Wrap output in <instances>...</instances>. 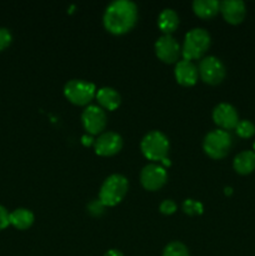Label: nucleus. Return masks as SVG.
I'll return each instance as SVG.
<instances>
[{
    "label": "nucleus",
    "instance_id": "nucleus-1",
    "mask_svg": "<svg viewBox=\"0 0 255 256\" xmlns=\"http://www.w3.org/2000/svg\"><path fill=\"white\" fill-rule=\"evenodd\" d=\"M138 22V6L130 0H116L106 6L102 16L104 26L110 34L129 32Z\"/></svg>",
    "mask_w": 255,
    "mask_h": 256
},
{
    "label": "nucleus",
    "instance_id": "nucleus-2",
    "mask_svg": "<svg viewBox=\"0 0 255 256\" xmlns=\"http://www.w3.org/2000/svg\"><path fill=\"white\" fill-rule=\"evenodd\" d=\"M129 190V182L122 174H112L102 182L99 192V202L104 206H115L122 202Z\"/></svg>",
    "mask_w": 255,
    "mask_h": 256
},
{
    "label": "nucleus",
    "instance_id": "nucleus-3",
    "mask_svg": "<svg viewBox=\"0 0 255 256\" xmlns=\"http://www.w3.org/2000/svg\"><path fill=\"white\" fill-rule=\"evenodd\" d=\"M212 44L210 34L202 28H194L186 32L182 48V56L184 60L200 59Z\"/></svg>",
    "mask_w": 255,
    "mask_h": 256
},
{
    "label": "nucleus",
    "instance_id": "nucleus-4",
    "mask_svg": "<svg viewBox=\"0 0 255 256\" xmlns=\"http://www.w3.org/2000/svg\"><path fill=\"white\" fill-rule=\"evenodd\" d=\"M169 148L170 144L166 135L158 130L148 132L140 142L142 155L152 162H162L166 159Z\"/></svg>",
    "mask_w": 255,
    "mask_h": 256
},
{
    "label": "nucleus",
    "instance_id": "nucleus-5",
    "mask_svg": "<svg viewBox=\"0 0 255 256\" xmlns=\"http://www.w3.org/2000/svg\"><path fill=\"white\" fill-rule=\"evenodd\" d=\"M232 146V138L229 132L216 129L208 132L202 142V149L205 154L215 160H220L226 156Z\"/></svg>",
    "mask_w": 255,
    "mask_h": 256
},
{
    "label": "nucleus",
    "instance_id": "nucleus-6",
    "mask_svg": "<svg viewBox=\"0 0 255 256\" xmlns=\"http://www.w3.org/2000/svg\"><path fill=\"white\" fill-rule=\"evenodd\" d=\"M64 95L72 104L85 106L96 95V88L92 82L80 79H72L64 86Z\"/></svg>",
    "mask_w": 255,
    "mask_h": 256
},
{
    "label": "nucleus",
    "instance_id": "nucleus-7",
    "mask_svg": "<svg viewBox=\"0 0 255 256\" xmlns=\"http://www.w3.org/2000/svg\"><path fill=\"white\" fill-rule=\"evenodd\" d=\"M198 72H199V76L202 78V82L209 85L220 84L226 75V69L222 60L212 55L205 56L200 60Z\"/></svg>",
    "mask_w": 255,
    "mask_h": 256
},
{
    "label": "nucleus",
    "instance_id": "nucleus-8",
    "mask_svg": "<svg viewBox=\"0 0 255 256\" xmlns=\"http://www.w3.org/2000/svg\"><path fill=\"white\" fill-rule=\"evenodd\" d=\"M82 122L90 135L102 134L106 128V112L99 105H88L82 114Z\"/></svg>",
    "mask_w": 255,
    "mask_h": 256
},
{
    "label": "nucleus",
    "instance_id": "nucleus-9",
    "mask_svg": "<svg viewBox=\"0 0 255 256\" xmlns=\"http://www.w3.org/2000/svg\"><path fill=\"white\" fill-rule=\"evenodd\" d=\"M155 54L165 64H176L182 55V48L172 35H162L155 42Z\"/></svg>",
    "mask_w": 255,
    "mask_h": 256
},
{
    "label": "nucleus",
    "instance_id": "nucleus-10",
    "mask_svg": "<svg viewBox=\"0 0 255 256\" xmlns=\"http://www.w3.org/2000/svg\"><path fill=\"white\" fill-rule=\"evenodd\" d=\"M168 182V172L162 165L148 164L140 172V182L142 188L149 192L162 189Z\"/></svg>",
    "mask_w": 255,
    "mask_h": 256
},
{
    "label": "nucleus",
    "instance_id": "nucleus-11",
    "mask_svg": "<svg viewBox=\"0 0 255 256\" xmlns=\"http://www.w3.org/2000/svg\"><path fill=\"white\" fill-rule=\"evenodd\" d=\"M122 148V138L118 132H102L95 139L94 150L100 156H112L118 154Z\"/></svg>",
    "mask_w": 255,
    "mask_h": 256
},
{
    "label": "nucleus",
    "instance_id": "nucleus-12",
    "mask_svg": "<svg viewBox=\"0 0 255 256\" xmlns=\"http://www.w3.org/2000/svg\"><path fill=\"white\" fill-rule=\"evenodd\" d=\"M212 120L220 129L225 130V132L235 129L238 122H240L236 109L232 104H228V102H222V104L216 105L214 108V110H212Z\"/></svg>",
    "mask_w": 255,
    "mask_h": 256
},
{
    "label": "nucleus",
    "instance_id": "nucleus-13",
    "mask_svg": "<svg viewBox=\"0 0 255 256\" xmlns=\"http://www.w3.org/2000/svg\"><path fill=\"white\" fill-rule=\"evenodd\" d=\"M174 75L178 84H180L182 86H192L196 84L199 72L194 62L182 59L175 64Z\"/></svg>",
    "mask_w": 255,
    "mask_h": 256
},
{
    "label": "nucleus",
    "instance_id": "nucleus-14",
    "mask_svg": "<svg viewBox=\"0 0 255 256\" xmlns=\"http://www.w3.org/2000/svg\"><path fill=\"white\" fill-rule=\"evenodd\" d=\"M220 12L226 22L232 25L240 24L246 14V6L242 0H224L220 2Z\"/></svg>",
    "mask_w": 255,
    "mask_h": 256
},
{
    "label": "nucleus",
    "instance_id": "nucleus-15",
    "mask_svg": "<svg viewBox=\"0 0 255 256\" xmlns=\"http://www.w3.org/2000/svg\"><path fill=\"white\" fill-rule=\"evenodd\" d=\"M95 99L98 100V104H99V106L102 109L110 110V112L116 110L120 106V104H122V96H120V94L114 88L110 86L100 88L99 90H96Z\"/></svg>",
    "mask_w": 255,
    "mask_h": 256
},
{
    "label": "nucleus",
    "instance_id": "nucleus-16",
    "mask_svg": "<svg viewBox=\"0 0 255 256\" xmlns=\"http://www.w3.org/2000/svg\"><path fill=\"white\" fill-rule=\"evenodd\" d=\"M234 170L240 175H248L255 170V152L252 150H244L235 156L232 162Z\"/></svg>",
    "mask_w": 255,
    "mask_h": 256
},
{
    "label": "nucleus",
    "instance_id": "nucleus-17",
    "mask_svg": "<svg viewBox=\"0 0 255 256\" xmlns=\"http://www.w3.org/2000/svg\"><path fill=\"white\" fill-rule=\"evenodd\" d=\"M192 12L202 19H212L220 12V2L218 0H195Z\"/></svg>",
    "mask_w": 255,
    "mask_h": 256
},
{
    "label": "nucleus",
    "instance_id": "nucleus-18",
    "mask_svg": "<svg viewBox=\"0 0 255 256\" xmlns=\"http://www.w3.org/2000/svg\"><path fill=\"white\" fill-rule=\"evenodd\" d=\"M158 26L164 35H172L179 26V16L172 9H164L158 18Z\"/></svg>",
    "mask_w": 255,
    "mask_h": 256
},
{
    "label": "nucleus",
    "instance_id": "nucleus-19",
    "mask_svg": "<svg viewBox=\"0 0 255 256\" xmlns=\"http://www.w3.org/2000/svg\"><path fill=\"white\" fill-rule=\"evenodd\" d=\"M10 224L18 230H26L34 222V214L30 212L29 209L25 208H18V209L12 210L9 215Z\"/></svg>",
    "mask_w": 255,
    "mask_h": 256
},
{
    "label": "nucleus",
    "instance_id": "nucleus-20",
    "mask_svg": "<svg viewBox=\"0 0 255 256\" xmlns=\"http://www.w3.org/2000/svg\"><path fill=\"white\" fill-rule=\"evenodd\" d=\"M162 256H190L189 250L182 242H172L162 250Z\"/></svg>",
    "mask_w": 255,
    "mask_h": 256
},
{
    "label": "nucleus",
    "instance_id": "nucleus-21",
    "mask_svg": "<svg viewBox=\"0 0 255 256\" xmlns=\"http://www.w3.org/2000/svg\"><path fill=\"white\" fill-rule=\"evenodd\" d=\"M235 132L240 138L249 139L255 134V125L250 120H240L235 128Z\"/></svg>",
    "mask_w": 255,
    "mask_h": 256
},
{
    "label": "nucleus",
    "instance_id": "nucleus-22",
    "mask_svg": "<svg viewBox=\"0 0 255 256\" xmlns=\"http://www.w3.org/2000/svg\"><path fill=\"white\" fill-rule=\"evenodd\" d=\"M182 212L190 216H195V215H200L204 212V206L200 202H196L194 199H186L182 202Z\"/></svg>",
    "mask_w": 255,
    "mask_h": 256
},
{
    "label": "nucleus",
    "instance_id": "nucleus-23",
    "mask_svg": "<svg viewBox=\"0 0 255 256\" xmlns=\"http://www.w3.org/2000/svg\"><path fill=\"white\" fill-rule=\"evenodd\" d=\"M12 42V35L6 28H0V52L6 49Z\"/></svg>",
    "mask_w": 255,
    "mask_h": 256
},
{
    "label": "nucleus",
    "instance_id": "nucleus-24",
    "mask_svg": "<svg viewBox=\"0 0 255 256\" xmlns=\"http://www.w3.org/2000/svg\"><path fill=\"white\" fill-rule=\"evenodd\" d=\"M159 210L162 214L172 215L176 212V204H175V202H172V200L166 199V200H164L162 204H160Z\"/></svg>",
    "mask_w": 255,
    "mask_h": 256
},
{
    "label": "nucleus",
    "instance_id": "nucleus-25",
    "mask_svg": "<svg viewBox=\"0 0 255 256\" xmlns=\"http://www.w3.org/2000/svg\"><path fill=\"white\" fill-rule=\"evenodd\" d=\"M104 208L105 206L99 202V199L94 200V202H92L88 205V210H89L90 214L94 215V216H99V215L104 212Z\"/></svg>",
    "mask_w": 255,
    "mask_h": 256
},
{
    "label": "nucleus",
    "instance_id": "nucleus-26",
    "mask_svg": "<svg viewBox=\"0 0 255 256\" xmlns=\"http://www.w3.org/2000/svg\"><path fill=\"white\" fill-rule=\"evenodd\" d=\"M9 215L10 212H8L6 208L0 205V230H4L8 225H10Z\"/></svg>",
    "mask_w": 255,
    "mask_h": 256
},
{
    "label": "nucleus",
    "instance_id": "nucleus-27",
    "mask_svg": "<svg viewBox=\"0 0 255 256\" xmlns=\"http://www.w3.org/2000/svg\"><path fill=\"white\" fill-rule=\"evenodd\" d=\"M104 256H124V255H122V252H119V250L112 249V250H108Z\"/></svg>",
    "mask_w": 255,
    "mask_h": 256
},
{
    "label": "nucleus",
    "instance_id": "nucleus-28",
    "mask_svg": "<svg viewBox=\"0 0 255 256\" xmlns=\"http://www.w3.org/2000/svg\"><path fill=\"white\" fill-rule=\"evenodd\" d=\"M94 142H95V140L92 139V136H82V142H84L85 145H86V144L88 145H90V144L94 145Z\"/></svg>",
    "mask_w": 255,
    "mask_h": 256
},
{
    "label": "nucleus",
    "instance_id": "nucleus-29",
    "mask_svg": "<svg viewBox=\"0 0 255 256\" xmlns=\"http://www.w3.org/2000/svg\"><path fill=\"white\" fill-rule=\"evenodd\" d=\"M225 192H226V194H230V192H232V189H230V188H226V189H225Z\"/></svg>",
    "mask_w": 255,
    "mask_h": 256
},
{
    "label": "nucleus",
    "instance_id": "nucleus-30",
    "mask_svg": "<svg viewBox=\"0 0 255 256\" xmlns=\"http://www.w3.org/2000/svg\"><path fill=\"white\" fill-rule=\"evenodd\" d=\"M254 152H255V142H254Z\"/></svg>",
    "mask_w": 255,
    "mask_h": 256
}]
</instances>
